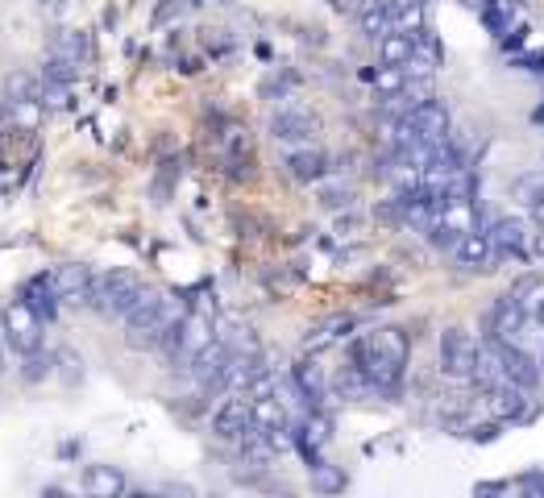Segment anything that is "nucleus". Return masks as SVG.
I'll return each mask as SVG.
<instances>
[{
  "label": "nucleus",
  "instance_id": "nucleus-1",
  "mask_svg": "<svg viewBox=\"0 0 544 498\" xmlns=\"http://www.w3.org/2000/svg\"><path fill=\"white\" fill-rule=\"evenodd\" d=\"M349 362L374 382L378 395H391L403 378V366H407V332L403 328L366 332L362 341H353Z\"/></svg>",
  "mask_w": 544,
  "mask_h": 498
},
{
  "label": "nucleus",
  "instance_id": "nucleus-2",
  "mask_svg": "<svg viewBox=\"0 0 544 498\" xmlns=\"http://www.w3.org/2000/svg\"><path fill=\"white\" fill-rule=\"evenodd\" d=\"M187 312L179 308L175 295H162V291H146L138 303L129 308L125 316V337L133 345H162L175 332V324L183 320Z\"/></svg>",
  "mask_w": 544,
  "mask_h": 498
},
{
  "label": "nucleus",
  "instance_id": "nucleus-3",
  "mask_svg": "<svg viewBox=\"0 0 544 498\" xmlns=\"http://www.w3.org/2000/svg\"><path fill=\"white\" fill-rule=\"evenodd\" d=\"M150 287L138 279L133 270H100L92 279V295H88V308H96L100 316H129V308L146 295Z\"/></svg>",
  "mask_w": 544,
  "mask_h": 498
},
{
  "label": "nucleus",
  "instance_id": "nucleus-4",
  "mask_svg": "<svg viewBox=\"0 0 544 498\" xmlns=\"http://www.w3.org/2000/svg\"><path fill=\"white\" fill-rule=\"evenodd\" d=\"M216 341V332H212V320L204 316V312H187L179 324H175V332H171V337L167 341H162L158 349H167V357H171V362L175 366H192L196 362V357L208 349Z\"/></svg>",
  "mask_w": 544,
  "mask_h": 498
},
{
  "label": "nucleus",
  "instance_id": "nucleus-5",
  "mask_svg": "<svg viewBox=\"0 0 544 498\" xmlns=\"http://www.w3.org/2000/svg\"><path fill=\"white\" fill-rule=\"evenodd\" d=\"M437 362H441V374H445V378L470 382V378H474V366H478V341H474V332L461 328V324H449V328L441 332Z\"/></svg>",
  "mask_w": 544,
  "mask_h": 498
},
{
  "label": "nucleus",
  "instance_id": "nucleus-6",
  "mask_svg": "<svg viewBox=\"0 0 544 498\" xmlns=\"http://www.w3.org/2000/svg\"><path fill=\"white\" fill-rule=\"evenodd\" d=\"M42 316H38V308L30 299H13L5 312H0V328H5V337H9V345L17 349V353H34V349H42Z\"/></svg>",
  "mask_w": 544,
  "mask_h": 498
},
{
  "label": "nucleus",
  "instance_id": "nucleus-7",
  "mask_svg": "<svg viewBox=\"0 0 544 498\" xmlns=\"http://www.w3.org/2000/svg\"><path fill=\"white\" fill-rule=\"evenodd\" d=\"M399 121L407 125V129H416L424 142H432V146H445L449 137H453V117H449V108L441 104V100H420V104H412L407 113H399Z\"/></svg>",
  "mask_w": 544,
  "mask_h": 498
},
{
  "label": "nucleus",
  "instance_id": "nucleus-8",
  "mask_svg": "<svg viewBox=\"0 0 544 498\" xmlns=\"http://www.w3.org/2000/svg\"><path fill=\"white\" fill-rule=\"evenodd\" d=\"M250 428H254V399L246 391H233L221 407L212 411V432L221 440H233V445H237Z\"/></svg>",
  "mask_w": 544,
  "mask_h": 498
},
{
  "label": "nucleus",
  "instance_id": "nucleus-9",
  "mask_svg": "<svg viewBox=\"0 0 544 498\" xmlns=\"http://www.w3.org/2000/svg\"><path fill=\"white\" fill-rule=\"evenodd\" d=\"M316 133H320V121L308 113V108L287 104V108H279V113L270 117V137H275V142L308 146V142H316Z\"/></svg>",
  "mask_w": 544,
  "mask_h": 498
},
{
  "label": "nucleus",
  "instance_id": "nucleus-10",
  "mask_svg": "<svg viewBox=\"0 0 544 498\" xmlns=\"http://www.w3.org/2000/svg\"><path fill=\"white\" fill-rule=\"evenodd\" d=\"M453 258H457V266L466 270V274H486V270H495V262H499V249H495V237H491V229H470L466 237H461V245L453 249Z\"/></svg>",
  "mask_w": 544,
  "mask_h": 498
},
{
  "label": "nucleus",
  "instance_id": "nucleus-11",
  "mask_svg": "<svg viewBox=\"0 0 544 498\" xmlns=\"http://www.w3.org/2000/svg\"><path fill=\"white\" fill-rule=\"evenodd\" d=\"M491 237H495V249L499 258H515V262H528L532 258V225L520 216H499L491 225Z\"/></svg>",
  "mask_w": 544,
  "mask_h": 498
},
{
  "label": "nucleus",
  "instance_id": "nucleus-12",
  "mask_svg": "<svg viewBox=\"0 0 544 498\" xmlns=\"http://www.w3.org/2000/svg\"><path fill=\"white\" fill-rule=\"evenodd\" d=\"M528 320H532V316H528L511 295H499V299L491 303V312H486V337H495V341L511 345V341L524 332Z\"/></svg>",
  "mask_w": 544,
  "mask_h": 498
},
{
  "label": "nucleus",
  "instance_id": "nucleus-13",
  "mask_svg": "<svg viewBox=\"0 0 544 498\" xmlns=\"http://www.w3.org/2000/svg\"><path fill=\"white\" fill-rule=\"evenodd\" d=\"M50 279H54V291H59V299H63V308H75V303H88L96 274L79 262H63V266L50 270Z\"/></svg>",
  "mask_w": 544,
  "mask_h": 498
},
{
  "label": "nucleus",
  "instance_id": "nucleus-14",
  "mask_svg": "<svg viewBox=\"0 0 544 498\" xmlns=\"http://www.w3.org/2000/svg\"><path fill=\"white\" fill-rule=\"evenodd\" d=\"M291 386H295V395L308 403V411H316L324 399H329V374H324L320 362H312V357H304V362H295L291 366Z\"/></svg>",
  "mask_w": 544,
  "mask_h": 498
},
{
  "label": "nucleus",
  "instance_id": "nucleus-15",
  "mask_svg": "<svg viewBox=\"0 0 544 498\" xmlns=\"http://www.w3.org/2000/svg\"><path fill=\"white\" fill-rule=\"evenodd\" d=\"M358 25H362V34L366 38H383L395 30V0H362V9H358Z\"/></svg>",
  "mask_w": 544,
  "mask_h": 498
},
{
  "label": "nucleus",
  "instance_id": "nucleus-16",
  "mask_svg": "<svg viewBox=\"0 0 544 498\" xmlns=\"http://www.w3.org/2000/svg\"><path fill=\"white\" fill-rule=\"evenodd\" d=\"M88 34H79V30H59L50 38V59H59V63H71V67H84L88 63Z\"/></svg>",
  "mask_w": 544,
  "mask_h": 498
},
{
  "label": "nucleus",
  "instance_id": "nucleus-17",
  "mask_svg": "<svg viewBox=\"0 0 544 498\" xmlns=\"http://www.w3.org/2000/svg\"><path fill=\"white\" fill-rule=\"evenodd\" d=\"M79 486H84L88 494H96V498H117L125 490V474H121V469H113V465H88Z\"/></svg>",
  "mask_w": 544,
  "mask_h": 498
},
{
  "label": "nucleus",
  "instance_id": "nucleus-18",
  "mask_svg": "<svg viewBox=\"0 0 544 498\" xmlns=\"http://www.w3.org/2000/svg\"><path fill=\"white\" fill-rule=\"evenodd\" d=\"M287 175L295 183L324 179V175H329V158H324L320 150H295V154H287Z\"/></svg>",
  "mask_w": 544,
  "mask_h": 498
},
{
  "label": "nucleus",
  "instance_id": "nucleus-19",
  "mask_svg": "<svg viewBox=\"0 0 544 498\" xmlns=\"http://www.w3.org/2000/svg\"><path fill=\"white\" fill-rule=\"evenodd\" d=\"M486 395H491V411L499 415V420H515V415H524L528 386H520V382H503V386H495V391H486Z\"/></svg>",
  "mask_w": 544,
  "mask_h": 498
},
{
  "label": "nucleus",
  "instance_id": "nucleus-20",
  "mask_svg": "<svg viewBox=\"0 0 544 498\" xmlns=\"http://www.w3.org/2000/svg\"><path fill=\"white\" fill-rule=\"evenodd\" d=\"M42 83H46L42 71L13 67L9 79H5V100H42Z\"/></svg>",
  "mask_w": 544,
  "mask_h": 498
},
{
  "label": "nucleus",
  "instance_id": "nucleus-21",
  "mask_svg": "<svg viewBox=\"0 0 544 498\" xmlns=\"http://www.w3.org/2000/svg\"><path fill=\"white\" fill-rule=\"evenodd\" d=\"M412 54H416V34H407V30H391V34L378 38V59H383V63L407 67V63H412Z\"/></svg>",
  "mask_w": 544,
  "mask_h": 498
},
{
  "label": "nucleus",
  "instance_id": "nucleus-22",
  "mask_svg": "<svg viewBox=\"0 0 544 498\" xmlns=\"http://www.w3.org/2000/svg\"><path fill=\"white\" fill-rule=\"evenodd\" d=\"M25 299L34 303L42 320H54V316H59V308H63V299H59V291H54V279H50V274H38V279L25 287Z\"/></svg>",
  "mask_w": 544,
  "mask_h": 498
},
{
  "label": "nucleus",
  "instance_id": "nucleus-23",
  "mask_svg": "<svg viewBox=\"0 0 544 498\" xmlns=\"http://www.w3.org/2000/svg\"><path fill=\"white\" fill-rule=\"evenodd\" d=\"M370 83H374V92H378V100H399L403 92H407V67H395V63H383L374 75H370Z\"/></svg>",
  "mask_w": 544,
  "mask_h": 498
},
{
  "label": "nucleus",
  "instance_id": "nucleus-24",
  "mask_svg": "<svg viewBox=\"0 0 544 498\" xmlns=\"http://www.w3.org/2000/svg\"><path fill=\"white\" fill-rule=\"evenodd\" d=\"M511 196L520 200L524 208H536V204L544 200V166H532V171L515 175V179H511Z\"/></svg>",
  "mask_w": 544,
  "mask_h": 498
},
{
  "label": "nucleus",
  "instance_id": "nucleus-25",
  "mask_svg": "<svg viewBox=\"0 0 544 498\" xmlns=\"http://www.w3.org/2000/svg\"><path fill=\"white\" fill-rule=\"evenodd\" d=\"M520 308L528 312V316H536V308H540V299H544V279L540 274H524V279H515L511 283V291H507Z\"/></svg>",
  "mask_w": 544,
  "mask_h": 498
},
{
  "label": "nucleus",
  "instance_id": "nucleus-26",
  "mask_svg": "<svg viewBox=\"0 0 544 498\" xmlns=\"http://www.w3.org/2000/svg\"><path fill=\"white\" fill-rule=\"evenodd\" d=\"M42 100H9V121H13V129H34L38 121H42Z\"/></svg>",
  "mask_w": 544,
  "mask_h": 498
},
{
  "label": "nucleus",
  "instance_id": "nucleus-27",
  "mask_svg": "<svg viewBox=\"0 0 544 498\" xmlns=\"http://www.w3.org/2000/svg\"><path fill=\"white\" fill-rule=\"evenodd\" d=\"M54 366H59V378L67 382V386H79V382H84V362H79V353L75 349H59V353H54Z\"/></svg>",
  "mask_w": 544,
  "mask_h": 498
},
{
  "label": "nucleus",
  "instance_id": "nucleus-28",
  "mask_svg": "<svg viewBox=\"0 0 544 498\" xmlns=\"http://www.w3.org/2000/svg\"><path fill=\"white\" fill-rule=\"evenodd\" d=\"M67 104H71L67 79H50L46 75V83H42V108H46V113H59V108H67Z\"/></svg>",
  "mask_w": 544,
  "mask_h": 498
},
{
  "label": "nucleus",
  "instance_id": "nucleus-29",
  "mask_svg": "<svg viewBox=\"0 0 544 498\" xmlns=\"http://www.w3.org/2000/svg\"><path fill=\"white\" fill-rule=\"evenodd\" d=\"M46 370H50V357H42V349H34V353H25V382H38V378H46Z\"/></svg>",
  "mask_w": 544,
  "mask_h": 498
},
{
  "label": "nucleus",
  "instance_id": "nucleus-30",
  "mask_svg": "<svg viewBox=\"0 0 544 498\" xmlns=\"http://www.w3.org/2000/svg\"><path fill=\"white\" fill-rule=\"evenodd\" d=\"M320 204H324V208H341V204H349V187H324V191H320Z\"/></svg>",
  "mask_w": 544,
  "mask_h": 498
},
{
  "label": "nucleus",
  "instance_id": "nucleus-31",
  "mask_svg": "<svg viewBox=\"0 0 544 498\" xmlns=\"http://www.w3.org/2000/svg\"><path fill=\"white\" fill-rule=\"evenodd\" d=\"M532 258H544V225H532Z\"/></svg>",
  "mask_w": 544,
  "mask_h": 498
},
{
  "label": "nucleus",
  "instance_id": "nucleus-32",
  "mask_svg": "<svg viewBox=\"0 0 544 498\" xmlns=\"http://www.w3.org/2000/svg\"><path fill=\"white\" fill-rule=\"evenodd\" d=\"M524 490H536V494H544V474L536 469V474H524V482H520Z\"/></svg>",
  "mask_w": 544,
  "mask_h": 498
},
{
  "label": "nucleus",
  "instance_id": "nucleus-33",
  "mask_svg": "<svg viewBox=\"0 0 544 498\" xmlns=\"http://www.w3.org/2000/svg\"><path fill=\"white\" fill-rule=\"evenodd\" d=\"M457 5H461V9H474V13H482L486 5H491V0H457Z\"/></svg>",
  "mask_w": 544,
  "mask_h": 498
},
{
  "label": "nucleus",
  "instance_id": "nucleus-34",
  "mask_svg": "<svg viewBox=\"0 0 544 498\" xmlns=\"http://www.w3.org/2000/svg\"><path fill=\"white\" fill-rule=\"evenodd\" d=\"M5 345H9V337H5V328H0V374L9 370V366H5Z\"/></svg>",
  "mask_w": 544,
  "mask_h": 498
},
{
  "label": "nucleus",
  "instance_id": "nucleus-35",
  "mask_svg": "<svg viewBox=\"0 0 544 498\" xmlns=\"http://www.w3.org/2000/svg\"><path fill=\"white\" fill-rule=\"evenodd\" d=\"M532 225H544V200L532 208Z\"/></svg>",
  "mask_w": 544,
  "mask_h": 498
},
{
  "label": "nucleus",
  "instance_id": "nucleus-36",
  "mask_svg": "<svg viewBox=\"0 0 544 498\" xmlns=\"http://www.w3.org/2000/svg\"><path fill=\"white\" fill-rule=\"evenodd\" d=\"M532 121H536V125H544V104H540V108H536V113H532Z\"/></svg>",
  "mask_w": 544,
  "mask_h": 498
},
{
  "label": "nucleus",
  "instance_id": "nucleus-37",
  "mask_svg": "<svg viewBox=\"0 0 544 498\" xmlns=\"http://www.w3.org/2000/svg\"><path fill=\"white\" fill-rule=\"evenodd\" d=\"M329 5H333V9H349V0H329Z\"/></svg>",
  "mask_w": 544,
  "mask_h": 498
},
{
  "label": "nucleus",
  "instance_id": "nucleus-38",
  "mask_svg": "<svg viewBox=\"0 0 544 498\" xmlns=\"http://www.w3.org/2000/svg\"><path fill=\"white\" fill-rule=\"evenodd\" d=\"M424 5H428V0H424Z\"/></svg>",
  "mask_w": 544,
  "mask_h": 498
}]
</instances>
